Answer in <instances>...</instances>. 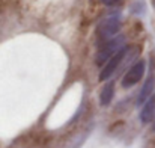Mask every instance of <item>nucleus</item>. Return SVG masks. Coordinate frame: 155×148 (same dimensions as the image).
Returning a JSON list of instances; mask_svg holds the SVG:
<instances>
[{"instance_id":"nucleus-2","label":"nucleus","mask_w":155,"mask_h":148,"mask_svg":"<svg viewBox=\"0 0 155 148\" xmlns=\"http://www.w3.org/2000/svg\"><path fill=\"white\" fill-rule=\"evenodd\" d=\"M130 49H131V47H127V46H125V47H122L117 53H114V54L107 60V65L104 67V70L101 71V74H100V80H101V82L107 80V79H110V76H113V74H114V71L120 67V64L128 57Z\"/></svg>"},{"instance_id":"nucleus-1","label":"nucleus","mask_w":155,"mask_h":148,"mask_svg":"<svg viewBox=\"0 0 155 148\" xmlns=\"http://www.w3.org/2000/svg\"><path fill=\"white\" fill-rule=\"evenodd\" d=\"M120 30V20L117 15H111L104 18L103 21L98 24L97 27V35L101 41H108L111 38H114Z\"/></svg>"},{"instance_id":"nucleus-4","label":"nucleus","mask_w":155,"mask_h":148,"mask_svg":"<svg viewBox=\"0 0 155 148\" xmlns=\"http://www.w3.org/2000/svg\"><path fill=\"white\" fill-rule=\"evenodd\" d=\"M145 70H146V62L145 60H139L136 62L124 76L122 79V88H131L136 83H139L143 76H145Z\"/></svg>"},{"instance_id":"nucleus-3","label":"nucleus","mask_w":155,"mask_h":148,"mask_svg":"<svg viewBox=\"0 0 155 148\" xmlns=\"http://www.w3.org/2000/svg\"><path fill=\"white\" fill-rule=\"evenodd\" d=\"M124 44H125V38L124 36H114V38L108 40L100 49V51L97 53V64L103 65L104 62H107L114 53H117L122 47H125Z\"/></svg>"},{"instance_id":"nucleus-9","label":"nucleus","mask_w":155,"mask_h":148,"mask_svg":"<svg viewBox=\"0 0 155 148\" xmlns=\"http://www.w3.org/2000/svg\"><path fill=\"white\" fill-rule=\"evenodd\" d=\"M152 6H154V9H155V0H152Z\"/></svg>"},{"instance_id":"nucleus-5","label":"nucleus","mask_w":155,"mask_h":148,"mask_svg":"<svg viewBox=\"0 0 155 148\" xmlns=\"http://www.w3.org/2000/svg\"><path fill=\"white\" fill-rule=\"evenodd\" d=\"M143 104L145 106H143V109L140 112V119H142L143 124H146V122H151L155 116V95H152L151 98L148 100V101H145Z\"/></svg>"},{"instance_id":"nucleus-6","label":"nucleus","mask_w":155,"mask_h":148,"mask_svg":"<svg viewBox=\"0 0 155 148\" xmlns=\"http://www.w3.org/2000/svg\"><path fill=\"white\" fill-rule=\"evenodd\" d=\"M154 88H155V76L151 74V76L146 79L145 85L142 86V91H140V94H139V104H143L146 100L152 95Z\"/></svg>"},{"instance_id":"nucleus-8","label":"nucleus","mask_w":155,"mask_h":148,"mask_svg":"<svg viewBox=\"0 0 155 148\" xmlns=\"http://www.w3.org/2000/svg\"><path fill=\"white\" fill-rule=\"evenodd\" d=\"M104 5H107V6H111V5H116L119 0H101Z\"/></svg>"},{"instance_id":"nucleus-7","label":"nucleus","mask_w":155,"mask_h":148,"mask_svg":"<svg viewBox=\"0 0 155 148\" xmlns=\"http://www.w3.org/2000/svg\"><path fill=\"white\" fill-rule=\"evenodd\" d=\"M114 97V83L113 82H108L101 91V95H100V103L103 106H108L111 103V100Z\"/></svg>"}]
</instances>
